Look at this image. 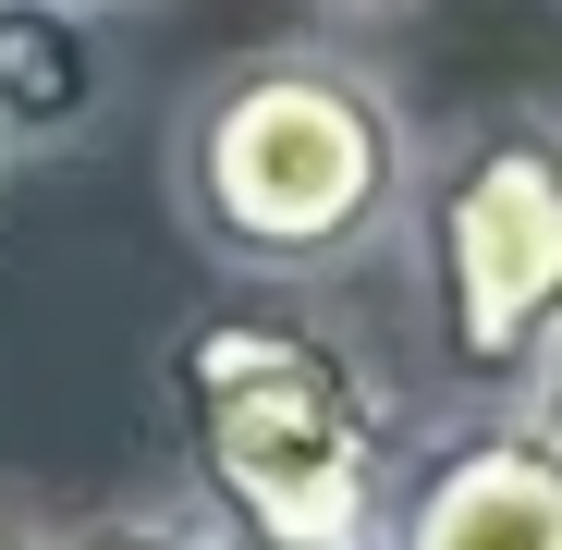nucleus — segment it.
<instances>
[{
    "mask_svg": "<svg viewBox=\"0 0 562 550\" xmlns=\"http://www.w3.org/2000/svg\"><path fill=\"white\" fill-rule=\"evenodd\" d=\"M171 490L221 526V550H392L404 502V380L355 318L306 294H233L159 330Z\"/></svg>",
    "mask_w": 562,
    "mask_h": 550,
    "instance_id": "obj_1",
    "label": "nucleus"
},
{
    "mask_svg": "<svg viewBox=\"0 0 562 550\" xmlns=\"http://www.w3.org/2000/svg\"><path fill=\"white\" fill-rule=\"evenodd\" d=\"M416 147L428 135L380 61H355L342 37H257L183 86L159 197L233 294H318L404 233Z\"/></svg>",
    "mask_w": 562,
    "mask_h": 550,
    "instance_id": "obj_2",
    "label": "nucleus"
},
{
    "mask_svg": "<svg viewBox=\"0 0 562 550\" xmlns=\"http://www.w3.org/2000/svg\"><path fill=\"white\" fill-rule=\"evenodd\" d=\"M404 282L428 355L464 404H514L562 343V111L502 99L416 147L404 197Z\"/></svg>",
    "mask_w": 562,
    "mask_h": 550,
    "instance_id": "obj_3",
    "label": "nucleus"
},
{
    "mask_svg": "<svg viewBox=\"0 0 562 550\" xmlns=\"http://www.w3.org/2000/svg\"><path fill=\"white\" fill-rule=\"evenodd\" d=\"M392 550H562V440L526 404H452L404 452Z\"/></svg>",
    "mask_w": 562,
    "mask_h": 550,
    "instance_id": "obj_4",
    "label": "nucleus"
},
{
    "mask_svg": "<svg viewBox=\"0 0 562 550\" xmlns=\"http://www.w3.org/2000/svg\"><path fill=\"white\" fill-rule=\"evenodd\" d=\"M111 111V37L74 0H0V159H61Z\"/></svg>",
    "mask_w": 562,
    "mask_h": 550,
    "instance_id": "obj_5",
    "label": "nucleus"
},
{
    "mask_svg": "<svg viewBox=\"0 0 562 550\" xmlns=\"http://www.w3.org/2000/svg\"><path fill=\"white\" fill-rule=\"evenodd\" d=\"M37 550H221V526L183 502V490H147V502H111V514H74L49 526Z\"/></svg>",
    "mask_w": 562,
    "mask_h": 550,
    "instance_id": "obj_6",
    "label": "nucleus"
},
{
    "mask_svg": "<svg viewBox=\"0 0 562 550\" xmlns=\"http://www.w3.org/2000/svg\"><path fill=\"white\" fill-rule=\"evenodd\" d=\"M514 404H526V416H538V428H550V440H562V343H550V355H538V380H526V392H514Z\"/></svg>",
    "mask_w": 562,
    "mask_h": 550,
    "instance_id": "obj_7",
    "label": "nucleus"
},
{
    "mask_svg": "<svg viewBox=\"0 0 562 550\" xmlns=\"http://www.w3.org/2000/svg\"><path fill=\"white\" fill-rule=\"evenodd\" d=\"M318 25H392V13H428V0H306Z\"/></svg>",
    "mask_w": 562,
    "mask_h": 550,
    "instance_id": "obj_8",
    "label": "nucleus"
},
{
    "mask_svg": "<svg viewBox=\"0 0 562 550\" xmlns=\"http://www.w3.org/2000/svg\"><path fill=\"white\" fill-rule=\"evenodd\" d=\"M0 550H37V526H13V514H0Z\"/></svg>",
    "mask_w": 562,
    "mask_h": 550,
    "instance_id": "obj_9",
    "label": "nucleus"
},
{
    "mask_svg": "<svg viewBox=\"0 0 562 550\" xmlns=\"http://www.w3.org/2000/svg\"><path fill=\"white\" fill-rule=\"evenodd\" d=\"M74 13H99V25H111V13H135V0H74Z\"/></svg>",
    "mask_w": 562,
    "mask_h": 550,
    "instance_id": "obj_10",
    "label": "nucleus"
},
{
    "mask_svg": "<svg viewBox=\"0 0 562 550\" xmlns=\"http://www.w3.org/2000/svg\"><path fill=\"white\" fill-rule=\"evenodd\" d=\"M0 183H13V159H0Z\"/></svg>",
    "mask_w": 562,
    "mask_h": 550,
    "instance_id": "obj_11",
    "label": "nucleus"
}]
</instances>
